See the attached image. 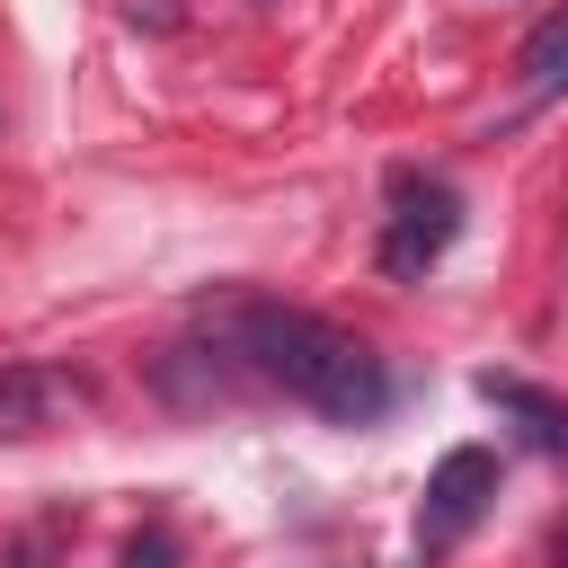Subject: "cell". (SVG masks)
I'll return each mask as SVG.
<instances>
[{"instance_id":"6da1fadb","label":"cell","mask_w":568,"mask_h":568,"mask_svg":"<svg viewBox=\"0 0 568 568\" xmlns=\"http://www.w3.org/2000/svg\"><path fill=\"white\" fill-rule=\"evenodd\" d=\"M213 337H222L213 355H222L240 382L284 390L293 408H311V417H328V426H373V417L390 408V373H382V355H373L364 337L328 328L320 311L231 302V311L213 320Z\"/></svg>"},{"instance_id":"7a4b0ae2","label":"cell","mask_w":568,"mask_h":568,"mask_svg":"<svg viewBox=\"0 0 568 568\" xmlns=\"http://www.w3.org/2000/svg\"><path fill=\"white\" fill-rule=\"evenodd\" d=\"M462 231V195L426 169H399L390 178V222H382V266L390 275H426Z\"/></svg>"},{"instance_id":"3957f363","label":"cell","mask_w":568,"mask_h":568,"mask_svg":"<svg viewBox=\"0 0 568 568\" xmlns=\"http://www.w3.org/2000/svg\"><path fill=\"white\" fill-rule=\"evenodd\" d=\"M488 497H497V453H479V444L444 453V462H435V479H426L417 541H426V550H453V541H462V532L488 515Z\"/></svg>"},{"instance_id":"277c9868","label":"cell","mask_w":568,"mask_h":568,"mask_svg":"<svg viewBox=\"0 0 568 568\" xmlns=\"http://www.w3.org/2000/svg\"><path fill=\"white\" fill-rule=\"evenodd\" d=\"M524 80H532V89H568V9H550V18L524 36Z\"/></svg>"},{"instance_id":"5b68a950","label":"cell","mask_w":568,"mask_h":568,"mask_svg":"<svg viewBox=\"0 0 568 568\" xmlns=\"http://www.w3.org/2000/svg\"><path fill=\"white\" fill-rule=\"evenodd\" d=\"M53 559H62V524H27L0 541V568H53Z\"/></svg>"},{"instance_id":"8992f818","label":"cell","mask_w":568,"mask_h":568,"mask_svg":"<svg viewBox=\"0 0 568 568\" xmlns=\"http://www.w3.org/2000/svg\"><path fill=\"white\" fill-rule=\"evenodd\" d=\"M133 568H169V541H133Z\"/></svg>"}]
</instances>
